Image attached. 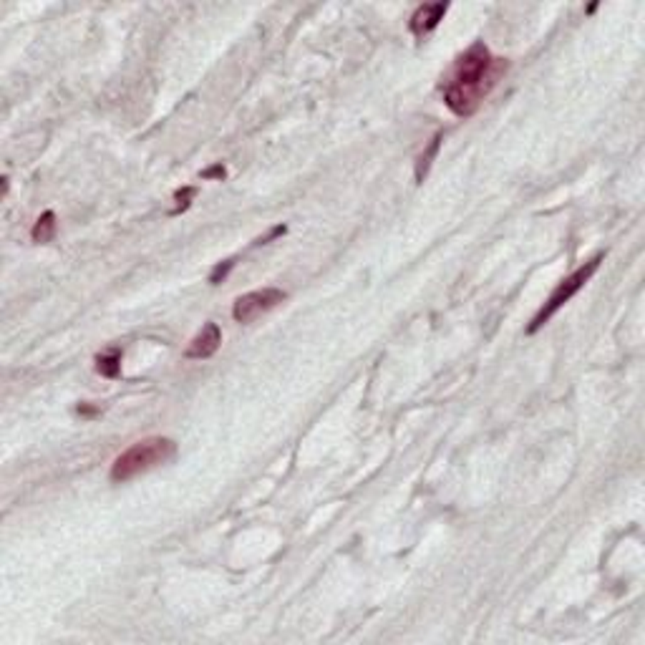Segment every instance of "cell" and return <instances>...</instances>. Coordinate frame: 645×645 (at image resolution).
<instances>
[{
	"instance_id": "cell-1",
	"label": "cell",
	"mask_w": 645,
	"mask_h": 645,
	"mask_svg": "<svg viewBox=\"0 0 645 645\" xmlns=\"http://www.w3.org/2000/svg\"><path fill=\"white\" fill-rule=\"evenodd\" d=\"M507 68L509 63L504 58L491 55V50L484 46V41H476L462 55H457L454 66L442 78L444 104L457 116L467 119L491 94V89L507 73Z\"/></svg>"
},
{
	"instance_id": "cell-2",
	"label": "cell",
	"mask_w": 645,
	"mask_h": 645,
	"mask_svg": "<svg viewBox=\"0 0 645 645\" xmlns=\"http://www.w3.org/2000/svg\"><path fill=\"white\" fill-rule=\"evenodd\" d=\"M174 457H177V444L166 439V436L142 439V442L132 444L127 452L116 457V462L111 464V481H129L156 467H164Z\"/></svg>"
},
{
	"instance_id": "cell-3",
	"label": "cell",
	"mask_w": 645,
	"mask_h": 645,
	"mask_svg": "<svg viewBox=\"0 0 645 645\" xmlns=\"http://www.w3.org/2000/svg\"><path fill=\"white\" fill-rule=\"evenodd\" d=\"M600 262H602V255H597V257H592L590 262H585L582 267H577V270H575L572 275L565 277V280L560 282V285H557L555 290L550 292V298H547V303L540 308V313H537L535 318H532V323L527 326V333H530V336H532V333H537L542 326H545L547 320H550L552 315L557 313V310L563 308L565 303H570L575 292L582 290L585 282H587L592 275H595L597 267H600Z\"/></svg>"
},
{
	"instance_id": "cell-4",
	"label": "cell",
	"mask_w": 645,
	"mask_h": 645,
	"mask_svg": "<svg viewBox=\"0 0 645 645\" xmlns=\"http://www.w3.org/2000/svg\"><path fill=\"white\" fill-rule=\"evenodd\" d=\"M287 295L280 287H262V290H252L247 295H240L232 305V318L238 323H252L255 318H260L262 313L272 310L275 305H280Z\"/></svg>"
},
{
	"instance_id": "cell-5",
	"label": "cell",
	"mask_w": 645,
	"mask_h": 645,
	"mask_svg": "<svg viewBox=\"0 0 645 645\" xmlns=\"http://www.w3.org/2000/svg\"><path fill=\"white\" fill-rule=\"evenodd\" d=\"M222 346V331L217 323H207L197 336L192 338V343L184 351V358H194V361H204L212 358V356L220 351Z\"/></svg>"
},
{
	"instance_id": "cell-6",
	"label": "cell",
	"mask_w": 645,
	"mask_h": 645,
	"mask_svg": "<svg viewBox=\"0 0 645 645\" xmlns=\"http://www.w3.org/2000/svg\"><path fill=\"white\" fill-rule=\"evenodd\" d=\"M447 11H449V3H426V6H419L414 16H411V23H408L411 33L416 38H426L444 21Z\"/></svg>"
},
{
	"instance_id": "cell-7",
	"label": "cell",
	"mask_w": 645,
	"mask_h": 645,
	"mask_svg": "<svg viewBox=\"0 0 645 645\" xmlns=\"http://www.w3.org/2000/svg\"><path fill=\"white\" fill-rule=\"evenodd\" d=\"M96 371L104 378H119V373H122V348H109L106 353H101L96 358Z\"/></svg>"
},
{
	"instance_id": "cell-8",
	"label": "cell",
	"mask_w": 645,
	"mask_h": 645,
	"mask_svg": "<svg viewBox=\"0 0 645 645\" xmlns=\"http://www.w3.org/2000/svg\"><path fill=\"white\" fill-rule=\"evenodd\" d=\"M442 134H436L434 139H431V144L424 149V154L419 156V161H416V182H424L426 179V174H429V169H431V164H434V159H436V154H439V146H442Z\"/></svg>"
},
{
	"instance_id": "cell-9",
	"label": "cell",
	"mask_w": 645,
	"mask_h": 645,
	"mask_svg": "<svg viewBox=\"0 0 645 645\" xmlns=\"http://www.w3.org/2000/svg\"><path fill=\"white\" fill-rule=\"evenodd\" d=\"M31 238H33V242H50V240L55 238V215L53 212H43V215L38 217V222L33 225V230H31Z\"/></svg>"
},
{
	"instance_id": "cell-10",
	"label": "cell",
	"mask_w": 645,
	"mask_h": 645,
	"mask_svg": "<svg viewBox=\"0 0 645 645\" xmlns=\"http://www.w3.org/2000/svg\"><path fill=\"white\" fill-rule=\"evenodd\" d=\"M197 197V187H182L177 194H174V210H171V215H182L184 210H189V204H192V199Z\"/></svg>"
},
{
	"instance_id": "cell-11",
	"label": "cell",
	"mask_w": 645,
	"mask_h": 645,
	"mask_svg": "<svg viewBox=\"0 0 645 645\" xmlns=\"http://www.w3.org/2000/svg\"><path fill=\"white\" fill-rule=\"evenodd\" d=\"M232 267H235V260H225L222 265H217L215 270H212V275H210V282H212V285H217L220 280H225L227 272H230Z\"/></svg>"
},
{
	"instance_id": "cell-12",
	"label": "cell",
	"mask_w": 645,
	"mask_h": 645,
	"mask_svg": "<svg viewBox=\"0 0 645 645\" xmlns=\"http://www.w3.org/2000/svg\"><path fill=\"white\" fill-rule=\"evenodd\" d=\"M225 174H227V171H225V166H222V164H215V166H210V169H204V171H202V179H212V177H217V179H220V182H222V179H225Z\"/></svg>"
},
{
	"instance_id": "cell-13",
	"label": "cell",
	"mask_w": 645,
	"mask_h": 645,
	"mask_svg": "<svg viewBox=\"0 0 645 645\" xmlns=\"http://www.w3.org/2000/svg\"><path fill=\"white\" fill-rule=\"evenodd\" d=\"M96 411H99V408H94V406H86V403H81V406H78V414H81V416H94Z\"/></svg>"
}]
</instances>
